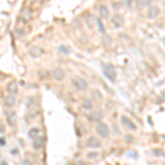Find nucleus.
<instances>
[{
  "label": "nucleus",
  "mask_w": 165,
  "mask_h": 165,
  "mask_svg": "<svg viewBox=\"0 0 165 165\" xmlns=\"http://www.w3.org/2000/svg\"><path fill=\"white\" fill-rule=\"evenodd\" d=\"M73 86L74 88L78 90V91H84V90H86L88 87V84H87V80L85 79V78H82L80 76H77L75 77L74 79H73Z\"/></svg>",
  "instance_id": "f03ea898"
},
{
  "label": "nucleus",
  "mask_w": 165,
  "mask_h": 165,
  "mask_svg": "<svg viewBox=\"0 0 165 165\" xmlns=\"http://www.w3.org/2000/svg\"><path fill=\"white\" fill-rule=\"evenodd\" d=\"M96 23H97V25H98L99 32H101V33H104V32H106V29H104V23H102V21H101L100 19H96Z\"/></svg>",
  "instance_id": "6ab92c4d"
},
{
  "label": "nucleus",
  "mask_w": 165,
  "mask_h": 165,
  "mask_svg": "<svg viewBox=\"0 0 165 165\" xmlns=\"http://www.w3.org/2000/svg\"><path fill=\"white\" fill-rule=\"evenodd\" d=\"M96 131H97V133H98L101 138L107 139V138L109 137V133H110L109 128H108V126H107L104 122H98V123H97Z\"/></svg>",
  "instance_id": "7ed1b4c3"
},
{
  "label": "nucleus",
  "mask_w": 165,
  "mask_h": 165,
  "mask_svg": "<svg viewBox=\"0 0 165 165\" xmlns=\"http://www.w3.org/2000/svg\"><path fill=\"white\" fill-rule=\"evenodd\" d=\"M52 76H53L55 80L60 82V80H63L65 78V72L63 71L62 68H60V67H55L54 69L52 71Z\"/></svg>",
  "instance_id": "0eeeda50"
},
{
  "label": "nucleus",
  "mask_w": 165,
  "mask_h": 165,
  "mask_svg": "<svg viewBox=\"0 0 165 165\" xmlns=\"http://www.w3.org/2000/svg\"><path fill=\"white\" fill-rule=\"evenodd\" d=\"M82 109H85V110H91L93 109V102H91V100H90V99H85V100L82 101Z\"/></svg>",
  "instance_id": "f3484780"
},
{
  "label": "nucleus",
  "mask_w": 165,
  "mask_h": 165,
  "mask_svg": "<svg viewBox=\"0 0 165 165\" xmlns=\"http://www.w3.org/2000/svg\"><path fill=\"white\" fill-rule=\"evenodd\" d=\"M6 88H7L8 94H10V95H16L18 93V84L14 80H11L10 82H8Z\"/></svg>",
  "instance_id": "f8f14e48"
},
{
  "label": "nucleus",
  "mask_w": 165,
  "mask_h": 165,
  "mask_svg": "<svg viewBox=\"0 0 165 165\" xmlns=\"http://www.w3.org/2000/svg\"><path fill=\"white\" fill-rule=\"evenodd\" d=\"M21 165H33V164L31 163V161H29V160H22Z\"/></svg>",
  "instance_id": "b1692460"
},
{
  "label": "nucleus",
  "mask_w": 165,
  "mask_h": 165,
  "mask_svg": "<svg viewBox=\"0 0 165 165\" xmlns=\"http://www.w3.org/2000/svg\"><path fill=\"white\" fill-rule=\"evenodd\" d=\"M91 20H93V16H90V14H88V16H86V19H85V22H86V24L88 25V28H89V29H93V28H94V25L91 24V22H94V23H95V21H91Z\"/></svg>",
  "instance_id": "aec40b11"
},
{
  "label": "nucleus",
  "mask_w": 165,
  "mask_h": 165,
  "mask_svg": "<svg viewBox=\"0 0 165 165\" xmlns=\"http://www.w3.org/2000/svg\"><path fill=\"white\" fill-rule=\"evenodd\" d=\"M38 135H40V130H38V128H35V126L31 128V129L28 131V137L30 138V139H35V138H38Z\"/></svg>",
  "instance_id": "2eb2a0df"
},
{
  "label": "nucleus",
  "mask_w": 165,
  "mask_h": 165,
  "mask_svg": "<svg viewBox=\"0 0 165 165\" xmlns=\"http://www.w3.org/2000/svg\"><path fill=\"white\" fill-rule=\"evenodd\" d=\"M97 155H98L97 152H89L86 156H87V159H95V157H97Z\"/></svg>",
  "instance_id": "4be33fe9"
},
{
  "label": "nucleus",
  "mask_w": 165,
  "mask_h": 165,
  "mask_svg": "<svg viewBox=\"0 0 165 165\" xmlns=\"http://www.w3.org/2000/svg\"><path fill=\"white\" fill-rule=\"evenodd\" d=\"M5 106L7 108H12L16 102V95H8V96H6L5 98Z\"/></svg>",
  "instance_id": "9d476101"
},
{
  "label": "nucleus",
  "mask_w": 165,
  "mask_h": 165,
  "mask_svg": "<svg viewBox=\"0 0 165 165\" xmlns=\"http://www.w3.org/2000/svg\"><path fill=\"white\" fill-rule=\"evenodd\" d=\"M3 131H5V126H2V124H0V133H2Z\"/></svg>",
  "instance_id": "cd10ccee"
},
{
  "label": "nucleus",
  "mask_w": 165,
  "mask_h": 165,
  "mask_svg": "<svg viewBox=\"0 0 165 165\" xmlns=\"http://www.w3.org/2000/svg\"><path fill=\"white\" fill-rule=\"evenodd\" d=\"M110 23H111V25L115 28V29H119V28H121L122 24H123V18H122V16L118 14V13H117V14H113L112 18H111Z\"/></svg>",
  "instance_id": "423d86ee"
},
{
  "label": "nucleus",
  "mask_w": 165,
  "mask_h": 165,
  "mask_svg": "<svg viewBox=\"0 0 165 165\" xmlns=\"http://www.w3.org/2000/svg\"><path fill=\"white\" fill-rule=\"evenodd\" d=\"M44 143H45V138H44V137H40V135H38V138L33 139L32 146H33V148H35V150H38V148H41L42 146H43Z\"/></svg>",
  "instance_id": "9b49d317"
},
{
  "label": "nucleus",
  "mask_w": 165,
  "mask_h": 165,
  "mask_svg": "<svg viewBox=\"0 0 165 165\" xmlns=\"http://www.w3.org/2000/svg\"><path fill=\"white\" fill-rule=\"evenodd\" d=\"M99 14H100L101 18H104V19L109 16V10H108V8L104 5H101L99 7Z\"/></svg>",
  "instance_id": "dca6fc26"
},
{
  "label": "nucleus",
  "mask_w": 165,
  "mask_h": 165,
  "mask_svg": "<svg viewBox=\"0 0 165 165\" xmlns=\"http://www.w3.org/2000/svg\"><path fill=\"white\" fill-rule=\"evenodd\" d=\"M58 51H60L62 54H69L71 53V50H69V47L68 46H66V45H64V44H62V45H60L58 46Z\"/></svg>",
  "instance_id": "a211bd4d"
},
{
  "label": "nucleus",
  "mask_w": 165,
  "mask_h": 165,
  "mask_svg": "<svg viewBox=\"0 0 165 165\" xmlns=\"http://www.w3.org/2000/svg\"><path fill=\"white\" fill-rule=\"evenodd\" d=\"M160 12H161V10H160L159 7H156V6H153V7H151L150 9L148 10V13H146V18L148 19H151V20H153V19H155L156 16H160Z\"/></svg>",
  "instance_id": "6e6552de"
},
{
  "label": "nucleus",
  "mask_w": 165,
  "mask_h": 165,
  "mask_svg": "<svg viewBox=\"0 0 165 165\" xmlns=\"http://www.w3.org/2000/svg\"><path fill=\"white\" fill-rule=\"evenodd\" d=\"M10 153L12 154V155H18V154H19V148H13L10 151Z\"/></svg>",
  "instance_id": "5701e85b"
},
{
  "label": "nucleus",
  "mask_w": 165,
  "mask_h": 165,
  "mask_svg": "<svg viewBox=\"0 0 165 165\" xmlns=\"http://www.w3.org/2000/svg\"><path fill=\"white\" fill-rule=\"evenodd\" d=\"M76 165H86V163H85L84 161H78Z\"/></svg>",
  "instance_id": "bb28decb"
},
{
  "label": "nucleus",
  "mask_w": 165,
  "mask_h": 165,
  "mask_svg": "<svg viewBox=\"0 0 165 165\" xmlns=\"http://www.w3.org/2000/svg\"><path fill=\"white\" fill-rule=\"evenodd\" d=\"M101 118H102V115L99 111H94L88 116V120L93 121V122H98V121L101 120Z\"/></svg>",
  "instance_id": "4468645a"
},
{
  "label": "nucleus",
  "mask_w": 165,
  "mask_h": 165,
  "mask_svg": "<svg viewBox=\"0 0 165 165\" xmlns=\"http://www.w3.org/2000/svg\"><path fill=\"white\" fill-rule=\"evenodd\" d=\"M5 116H6V121H7L8 126H11V128H13V126H16V112H14L13 110L7 109L5 111Z\"/></svg>",
  "instance_id": "20e7f679"
},
{
  "label": "nucleus",
  "mask_w": 165,
  "mask_h": 165,
  "mask_svg": "<svg viewBox=\"0 0 165 165\" xmlns=\"http://www.w3.org/2000/svg\"><path fill=\"white\" fill-rule=\"evenodd\" d=\"M86 146L90 148H98L101 146V142L96 137H89L86 140Z\"/></svg>",
  "instance_id": "39448f33"
},
{
  "label": "nucleus",
  "mask_w": 165,
  "mask_h": 165,
  "mask_svg": "<svg viewBox=\"0 0 165 165\" xmlns=\"http://www.w3.org/2000/svg\"><path fill=\"white\" fill-rule=\"evenodd\" d=\"M42 53H43V51L40 49L38 46H32L31 49L29 50V55L31 57H38V56H41Z\"/></svg>",
  "instance_id": "ddd939ff"
},
{
  "label": "nucleus",
  "mask_w": 165,
  "mask_h": 165,
  "mask_svg": "<svg viewBox=\"0 0 165 165\" xmlns=\"http://www.w3.org/2000/svg\"><path fill=\"white\" fill-rule=\"evenodd\" d=\"M34 102H35V98H33V97H30V98H28L27 102H25V104H27L28 108H31Z\"/></svg>",
  "instance_id": "412c9836"
},
{
  "label": "nucleus",
  "mask_w": 165,
  "mask_h": 165,
  "mask_svg": "<svg viewBox=\"0 0 165 165\" xmlns=\"http://www.w3.org/2000/svg\"><path fill=\"white\" fill-rule=\"evenodd\" d=\"M0 165H8V164H7V162H5V161H2V162L0 163Z\"/></svg>",
  "instance_id": "c85d7f7f"
},
{
  "label": "nucleus",
  "mask_w": 165,
  "mask_h": 165,
  "mask_svg": "<svg viewBox=\"0 0 165 165\" xmlns=\"http://www.w3.org/2000/svg\"><path fill=\"white\" fill-rule=\"evenodd\" d=\"M32 1H34V2H40L41 0H32Z\"/></svg>",
  "instance_id": "c756f323"
},
{
  "label": "nucleus",
  "mask_w": 165,
  "mask_h": 165,
  "mask_svg": "<svg viewBox=\"0 0 165 165\" xmlns=\"http://www.w3.org/2000/svg\"><path fill=\"white\" fill-rule=\"evenodd\" d=\"M126 7H131V2H132V0H126Z\"/></svg>",
  "instance_id": "a878e982"
},
{
  "label": "nucleus",
  "mask_w": 165,
  "mask_h": 165,
  "mask_svg": "<svg viewBox=\"0 0 165 165\" xmlns=\"http://www.w3.org/2000/svg\"><path fill=\"white\" fill-rule=\"evenodd\" d=\"M121 123H122V126H126V129H131V130H137V126H135V124L132 122L128 117H126V116H122L121 117Z\"/></svg>",
  "instance_id": "1a4fd4ad"
},
{
  "label": "nucleus",
  "mask_w": 165,
  "mask_h": 165,
  "mask_svg": "<svg viewBox=\"0 0 165 165\" xmlns=\"http://www.w3.org/2000/svg\"><path fill=\"white\" fill-rule=\"evenodd\" d=\"M6 138L5 137H0V145L1 146H3V145H6Z\"/></svg>",
  "instance_id": "393cba45"
},
{
  "label": "nucleus",
  "mask_w": 165,
  "mask_h": 165,
  "mask_svg": "<svg viewBox=\"0 0 165 165\" xmlns=\"http://www.w3.org/2000/svg\"><path fill=\"white\" fill-rule=\"evenodd\" d=\"M102 72H104V76L110 80V82H116L117 79V71L111 64H106L102 66Z\"/></svg>",
  "instance_id": "f257e3e1"
}]
</instances>
